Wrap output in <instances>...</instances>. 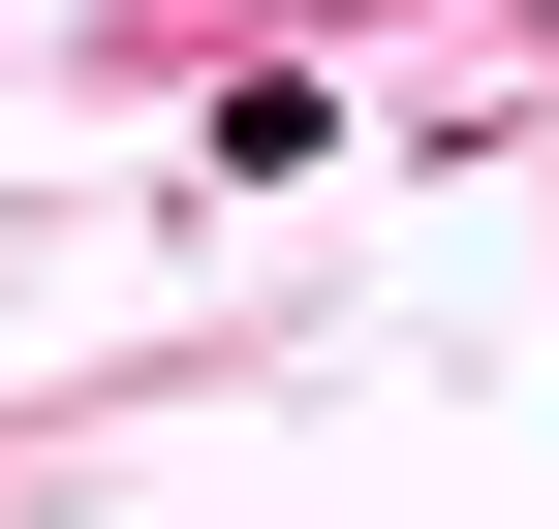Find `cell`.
<instances>
[]
</instances>
